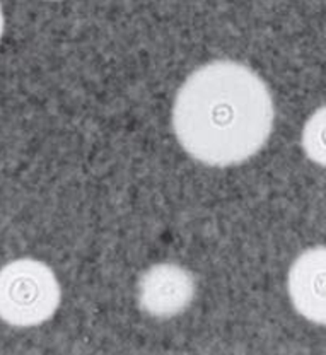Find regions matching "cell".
Masks as SVG:
<instances>
[{
    "mask_svg": "<svg viewBox=\"0 0 326 355\" xmlns=\"http://www.w3.org/2000/svg\"><path fill=\"white\" fill-rule=\"evenodd\" d=\"M273 101L260 77L238 62H212L195 70L178 91L173 128L185 150L207 166L253 157L273 127Z\"/></svg>",
    "mask_w": 326,
    "mask_h": 355,
    "instance_id": "6da1fadb",
    "label": "cell"
},
{
    "mask_svg": "<svg viewBox=\"0 0 326 355\" xmlns=\"http://www.w3.org/2000/svg\"><path fill=\"white\" fill-rule=\"evenodd\" d=\"M53 270L35 258H21L0 270V320L16 328L38 327L60 306Z\"/></svg>",
    "mask_w": 326,
    "mask_h": 355,
    "instance_id": "7a4b0ae2",
    "label": "cell"
},
{
    "mask_svg": "<svg viewBox=\"0 0 326 355\" xmlns=\"http://www.w3.org/2000/svg\"><path fill=\"white\" fill-rule=\"evenodd\" d=\"M195 297V280L188 270L173 263L151 266L139 282V304L155 318L181 314Z\"/></svg>",
    "mask_w": 326,
    "mask_h": 355,
    "instance_id": "3957f363",
    "label": "cell"
},
{
    "mask_svg": "<svg viewBox=\"0 0 326 355\" xmlns=\"http://www.w3.org/2000/svg\"><path fill=\"white\" fill-rule=\"evenodd\" d=\"M289 295L306 320L326 324V246L307 250L289 272Z\"/></svg>",
    "mask_w": 326,
    "mask_h": 355,
    "instance_id": "277c9868",
    "label": "cell"
},
{
    "mask_svg": "<svg viewBox=\"0 0 326 355\" xmlns=\"http://www.w3.org/2000/svg\"><path fill=\"white\" fill-rule=\"evenodd\" d=\"M302 149L307 157L326 168V106L314 111L302 130Z\"/></svg>",
    "mask_w": 326,
    "mask_h": 355,
    "instance_id": "5b68a950",
    "label": "cell"
},
{
    "mask_svg": "<svg viewBox=\"0 0 326 355\" xmlns=\"http://www.w3.org/2000/svg\"><path fill=\"white\" fill-rule=\"evenodd\" d=\"M3 35V12H2V7H0V40H2Z\"/></svg>",
    "mask_w": 326,
    "mask_h": 355,
    "instance_id": "8992f818",
    "label": "cell"
}]
</instances>
